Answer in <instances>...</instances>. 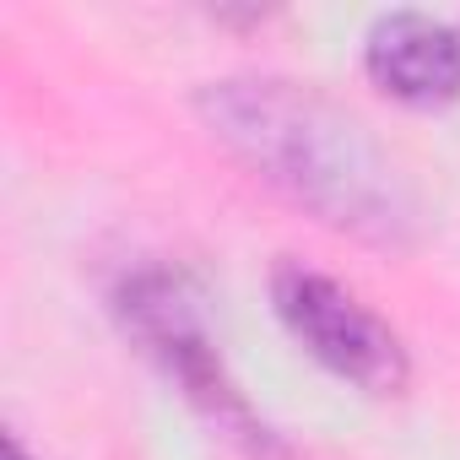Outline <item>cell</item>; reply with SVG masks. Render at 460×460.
<instances>
[{
	"label": "cell",
	"mask_w": 460,
	"mask_h": 460,
	"mask_svg": "<svg viewBox=\"0 0 460 460\" xmlns=\"http://www.w3.org/2000/svg\"><path fill=\"white\" fill-rule=\"evenodd\" d=\"M195 114L255 179L314 222L390 255L417 244L422 211L401 163L325 93L282 76H227L195 93Z\"/></svg>",
	"instance_id": "obj_1"
},
{
	"label": "cell",
	"mask_w": 460,
	"mask_h": 460,
	"mask_svg": "<svg viewBox=\"0 0 460 460\" xmlns=\"http://www.w3.org/2000/svg\"><path fill=\"white\" fill-rule=\"evenodd\" d=\"M119 320L125 331L157 358V368L168 379H179V390L222 428L234 433L244 449L255 455H277V438L271 428L250 411V401L239 395V385L227 379L222 368V352L211 347V331H206V314H200V298L184 277H168V271H141L119 288Z\"/></svg>",
	"instance_id": "obj_2"
},
{
	"label": "cell",
	"mask_w": 460,
	"mask_h": 460,
	"mask_svg": "<svg viewBox=\"0 0 460 460\" xmlns=\"http://www.w3.org/2000/svg\"><path fill=\"white\" fill-rule=\"evenodd\" d=\"M271 304H277L282 325L309 347V358H320L347 385H358L368 395H401L406 390L411 363H406L401 336L368 304H358L341 282L304 271V266H277Z\"/></svg>",
	"instance_id": "obj_3"
},
{
	"label": "cell",
	"mask_w": 460,
	"mask_h": 460,
	"mask_svg": "<svg viewBox=\"0 0 460 460\" xmlns=\"http://www.w3.org/2000/svg\"><path fill=\"white\" fill-rule=\"evenodd\" d=\"M368 82L411 109H438L460 98V28L428 12H390L374 22L363 49Z\"/></svg>",
	"instance_id": "obj_4"
},
{
	"label": "cell",
	"mask_w": 460,
	"mask_h": 460,
	"mask_svg": "<svg viewBox=\"0 0 460 460\" xmlns=\"http://www.w3.org/2000/svg\"><path fill=\"white\" fill-rule=\"evenodd\" d=\"M6 455H12V460H33V455H28V449H22V438H17V433H12V438H6Z\"/></svg>",
	"instance_id": "obj_5"
}]
</instances>
